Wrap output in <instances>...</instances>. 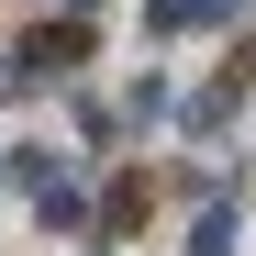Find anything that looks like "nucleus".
Segmentation results:
<instances>
[{
  "mask_svg": "<svg viewBox=\"0 0 256 256\" xmlns=\"http://www.w3.org/2000/svg\"><path fill=\"white\" fill-rule=\"evenodd\" d=\"M245 0H145V34L167 45V34H212V22H234Z\"/></svg>",
  "mask_w": 256,
  "mask_h": 256,
  "instance_id": "nucleus-3",
  "label": "nucleus"
},
{
  "mask_svg": "<svg viewBox=\"0 0 256 256\" xmlns=\"http://www.w3.org/2000/svg\"><path fill=\"white\" fill-rule=\"evenodd\" d=\"M145 212H156V178H145V167H122V178L100 190V245H122V234H145Z\"/></svg>",
  "mask_w": 256,
  "mask_h": 256,
  "instance_id": "nucleus-1",
  "label": "nucleus"
},
{
  "mask_svg": "<svg viewBox=\"0 0 256 256\" xmlns=\"http://www.w3.org/2000/svg\"><path fill=\"white\" fill-rule=\"evenodd\" d=\"M34 212H45V234H100V212H90V190H78V178H56Z\"/></svg>",
  "mask_w": 256,
  "mask_h": 256,
  "instance_id": "nucleus-4",
  "label": "nucleus"
},
{
  "mask_svg": "<svg viewBox=\"0 0 256 256\" xmlns=\"http://www.w3.org/2000/svg\"><path fill=\"white\" fill-rule=\"evenodd\" d=\"M78 12H90V0H67V22H78Z\"/></svg>",
  "mask_w": 256,
  "mask_h": 256,
  "instance_id": "nucleus-8",
  "label": "nucleus"
},
{
  "mask_svg": "<svg viewBox=\"0 0 256 256\" xmlns=\"http://www.w3.org/2000/svg\"><path fill=\"white\" fill-rule=\"evenodd\" d=\"M234 112H245V90H234V78H212V90L190 100V134H223V122H234Z\"/></svg>",
  "mask_w": 256,
  "mask_h": 256,
  "instance_id": "nucleus-6",
  "label": "nucleus"
},
{
  "mask_svg": "<svg viewBox=\"0 0 256 256\" xmlns=\"http://www.w3.org/2000/svg\"><path fill=\"white\" fill-rule=\"evenodd\" d=\"M34 90H45V78H34L22 56H0V100H34Z\"/></svg>",
  "mask_w": 256,
  "mask_h": 256,
  "instance_id": "nucleus-7",
  "label": "nucleus"
},
{
  "mask_svg": "<svg viewBox=\"0 0 256 256\" xmlns=\"http://www.w3.org/2000/svg\"><path fill=\"white\" fill-rule=\"evenodd\" d=\"M12 56H22L34 78H67L78 56H90V22H45V34H22V45H12Z\"/></svg>",
  "mask_w": 256,
  "mask_h": 256,
  "instance_id": "nucleus-2",
  "label": "nucleus"
},
{
  "mask_svg": "<svg viewBox=\"0 0 256 256\" xmlns=\"http://www.w3.org/2000/svg\"><path fill=\"white\" fill-rule=\"evenodd\" d=\"M234 234H245V212L212 190V200H200V223H190V256H234Z\"/></svg>",
  "mask_w": 256,
  "mask_h": 256,
  "instance_id": "nucleus-5",
  "label": "nucleus"
}]
</instances>
